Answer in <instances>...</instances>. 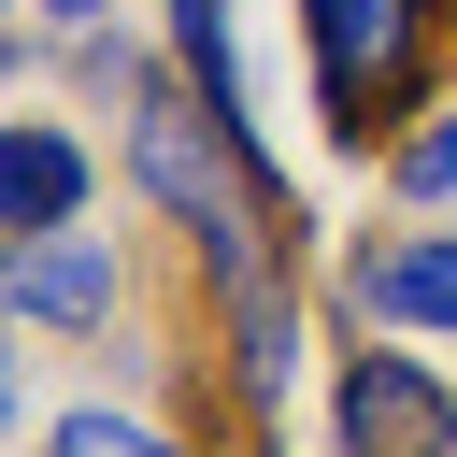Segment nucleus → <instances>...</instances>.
<instances>
[{
	"instance_id": "obj_1",
	"label": "nucleus",
	"mask_w": 457,
	"mask_h": 457,
	"mask_svg": "<svg viewBox=\"0 0 457 457\" xmlns=\"http://www.w3.org/2000/svg\"><path fill=\"white\" fill-rule=\"evenodd\" d=\"M300 43H314V129L357 157V143H400L414 114H443L457 0H300Z\"/></svg>"
},
{
	"instance_id": "obj_6",
	"label": "nucleus",
	"mask_w": 457,
	"mask_h": 457,
	"mask_svg": "<svg viewBox=\"0 0 457 457\" xmlns=\"http://www.w3.org/2000/svg\"><path fill=\"white\" fill-rule=\"evenodd\" d=\"M214 314H228V400L271 428V400L300 386V271H286V286H243V300H214Z\"/></svg>"
},
{
	"instance_id": "obj_10",
	"label": "nucleus",
	"mask_w": 457,
	"mask_h": 457,
	"mask_svg": "<svg viewBox=\"0 0 457 457\" xmlns=\"http://www.w3.org/2000/svg\"><path fill=\"white\" fill-rule=\"evenodd\" d=\"M43 14H57V29H114V0H43Z\"/></svg>"
},
{
	"instance_id": "obj_2",
	"label": "nucleus",
	"mask_w": 457,
	"mask_h": 457,
	"mask_svg": "<svg viewBox=\"0 0 457 457\" xmlns=\"http://www.w3.org/2000/svg\"><path fill=\"white\" fill-rule=\"evenodd\" d=\"M328 457H457V371L414 357L400 328L328 357Z\"/></svg>"
},
{
	"instance_id": "obj_4",
	"label": "nucleus",
	"mask_w": 457,
	"mask_h": 457,
	"mask_svg": "<svg viewBox=\"0 0 457 457\" xmlns=\"http://www.w3.org/2000/svg\"><path fill=\"white\" fill-rule=\"evenodd\" d=\"M343 300L400 343H457V214H414V228H371L343 257Z\"/></svg>"
},
{
	"instance_id": "obj_3",
	"label": "nucleus",
	"mask_w": 457,
	"mask_h": 457,
	"mask_svg": "<svg viewBox=\"0 0 457 457\" xmlns=\"http://www.w3.org/2000/svg\"><path fill=\"white\" fill-rule=\"evenodd\" d=\"M0 300H14L29 328H57V343H100V328L129 314V257H114V228H29V243L0 257Z\"/></svg>"
},
{
	"instance_id": "obj_9",
	"label": "nucleus",
	"mask_w": 457,
	"mask_h": 457,
	"mask_svg": "<svg viewBox=\"0 0 457 457\" xmlns=\"http://www.w3.org/2000/svg\"><path fill=\"white\" fill-rule=\"evenodd\" d=\"M14 328H29V314H14V300H0V428H14V414H29V343H14Z\"/></svg>"
},
{
	"instance_id": "obj_11",
	"label": "nucleus",
	"mask_w": 457,
	"mask_h": 457,
	"mask_svg": "<svg viewBox=\"0 0 457 457\" xmlns=\"http://www.w3.org/2000/svg\"><path fill=\"white\" fill-rule=\"evenodd\" d=\"M0 257H14V228H0Z\"/></svg>"
},
{
	"instance_id": "obj_5",
	"label": "nucleus",
	"mask_w": 457,
	"mask_h": 457,
	"mask_svg": "<svg viewBox=\"0 0 457 457\" xmlns=\"http://www.w3.org/2000/svg\"><path fill=\"white\" fill-rule=\"evenodd\" d=\"M100 214V143L57 114H0V228H86Z\"/></svg>"
},
{
	"instance_id": "obj_12",
	"label": "nucleus",
	"mask_w": 457,
	"mask_h": 457,
	"mask_svg": "<svg viewBox=\"0 0 457 457\" xmlns=\"http://www.w3.org/2000/svg\"><path fill=\"white\" fill-rule=\"evenodd\" d=\"M0 14H14V0H0Z\"/></svg>"
},
{
	"instance_id": "obj_8",
	"label": "nucleus",
	"mask_w": 457,
	"mask_h": 457,
	"mask_svg": "<svg viewBox=\"0 0 457 457\" xmlns=\"http://www.w3.org/2000/svg\"><path fill=\"white\" fill-rule=\"evenodd\" d=\"M57 457H171V443H157L143 414H100V400H71V414H57Z\"/></svg>"
},
{
	"instance_id": "obj_7",
	"label": "nucleus",
	"mask_w": 457,
	"mask_h": 457,
	"mask_svg": "<svg viewBox=\"0 0 457 457\" xmlns=\"http://www.w3.org/2000/svg\"><path fill=\"white\" fill-rule=\"evenodd\" d=\"M386 186H400V214H457V114H414L386 143Z\"/></svg>"
}]
</instances>
